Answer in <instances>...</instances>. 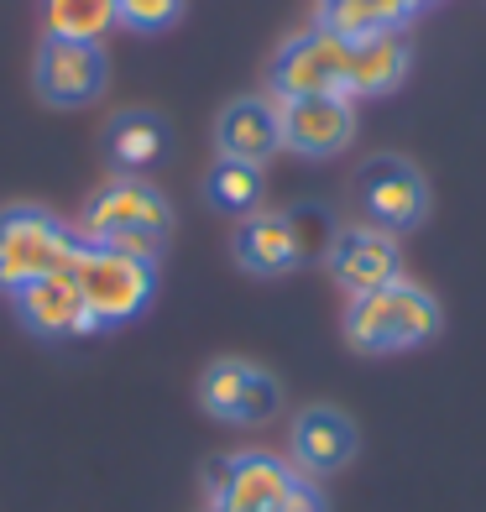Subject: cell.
<instances>
[{"mask_svg":"<svg viewBox=\"0 0 486 512\" xmlns=\"http://www.w3.org/2000/svg\"><path fill=\"white\" fill-rule=\"evenodd\" d=\"M356 199H361L366 225L387 230V236L419 230L424 215H429V183H424V173L413 168L408 157H398V152H377V157L361 162Z\"/></svg>","mask_w":486,"mask_h":512,"instance_id":"cell-5","label":"cell"},{"mask_svg":"<svg viewBox=\"0 0 486 512\" xmlns=\"http://www.w3.org/2000/svg\"><path fill=\"white\" fill-rule=\"evenodd\" d=\"M204 194H210V204L225 209V215H251V209L262 204V168L220 157L210 168V178H204Z\"/></svg>","mask_w":486,"mask_h":512,"instance_id":"cell-20","label":"cell"},{"mask_svg":"<svg viewBox=\"0 0 486 512\" xmlns=\"http://www.w3.org/2000/svg\"><path fill=\"white\" fill-rule=\"evenodd\" d=\"M288 215H293V230H298V246H304V267H309V262H319V256L330 251V241H335V230H340V225H335L330 215H324L319 204L288 209Z\"/></svg>","mask_w":486,"mask_h":512,"instance_id":"cell-22","label":"cell"},{"mask_svg":"<svg viewBox=\"0 0 486 512\" xmlns=\"http://www.w3.org/2000/svg\"><path fill=\"white\" fill-rule=\"evenodd\" d=\"M11 314L27 324L32 335L42 340H79V335H100L95 314L84 309V298L74 288V277L58 272V277H42V283H27L11 293Z\"/></svg>","mask_w":486,"mask_h":512,"instance_id":"cell-13","label":"cell"},{"mask_svg":"<svg viewBox=\"0 0 486 512\" xmlns=\"http://www.w3.org/2000/svg\"><path fill=\"white\" fill-rule=\"evenodd\" d=\"M48 37L63 42H100L115 27V0H42Z\"/></svg>","mask_w":486,"mask_h":512,"instance_id":"cell-19","label":"cell"},{"mask_svg":"<svg viewBox=\"0 0 486 512\" xmlns=\"http://www.w3.org/2000/svg\"><path fill=\"white\" fill-rule=\"evenodd\" d=\"M230 251H236V267L251 277H288L304 267V246H298L288 209H251V215H241Z\"/></svg>","mask_w":486,"mask_h":512,"instance_id":"cell-14","label":"cell"},{"mask_svg":"<svg viewBox=\"0 0 486 512\" xmlns=\"http://www.w3.org/2000/svg\"><path fill=\"white\" fill-rule=\"evenodd\" d=\"M419 6L429 0H319V27L345 42H361L377 32H403Z\"/></svg>","mask_w":486,"mask_h":512,"instance_id":"cell-17","label":"cell"},{"mask_svg":"<svg viewBox=\"0 0 486 512\" xmlns=\"http://www.w3.org/2000/svg\"><path fill=\"white\" fill-rule=\"evenodd\" d=\"M267 512H319V492L309 481H298V492L283 502V507H267Z\"/></svg>","mask_w":486,"mask_h":512,"instance_id":"cell-23","label":"cell"},{"mask_svg":"<svg viewBox=\"0 0 486 512\" xmlns=\"http://www.w3.org/2000/svg\"><path fill=\"white\" fill-rule=\"evenodd\" d=\"M288 450H293V471L304 481L319 476H335L356 460L361 450V434L351 424V413L335 408V403H314L293 418V434H288Z\"/></svg>","mask_w":486,"mask_h":512,"instance_id":"cell-12","label":"cell"},{"mask_svg":"<svg viewBox=\"0 0 486 512\" xmlns=\"http://www.w3.org/2000/svg\"><path fill=\"white\" fill-rule=\"evenodd\" d=\"M178 16H183V0H115V27H126V32H168L178 27Z\"/></svg>","mask_w":486,"mask_h":512,"instance_id":"cell-21","label":"cell"},{"mask_svg":"<svg viewBox=\"0 0 486 512\" xmlns=\"http://www.w3.org/2000/svg\"><path fill=\"white\" fill-rule=\"evenodd\" d=\"M215 152L225 162H251L262 168L267 157L283 152V126H277V100L267 95H241L220 110L215 121Z\"/></svg>","mask_w":486,"mask_h":512,"instance_id":"cell-15","label":"cell"},{"mask_svg":"<svg viewBox=\"0 0 486 512\" xmlns=\"http://www.w3.org/2000/svg\"><path fill=\"white\" fill-rule=\"evenodd\" d=\"M324 272L340 293H372V288H387L403 277V246L398 236H387L377 225H340L330 251H324Z\"/></svg>","mask_w":486,"mask_h":512,"instance_id":"cell-10","label":"cell"},{"mask_svg":"<svg viewBox=\"0 0 486 512\" xmlns=\"http://www.w3.org/2000/svg\"><path fill=\"white\" fill-rule=\"evenodd\" d=\"M32 84L37 100H48L58 110H79L95 105L110 84V58L100 42H63V37H42L37 63H32Z\"/></svg>","mask_w":486,"mask_h":512,"instance_id":"cell-9","label":"cell"},{"mask_svg":"<svg viewBox=\"0 0 486 512\" xmlns=\"http://www.w3.org/2000/svg\"><path fill=\"white\" fill-rule=\"evenodd\" d=\"M298 476L288 460L246 450V455H225L204 471V486H210V512H267L283 507L298 492Z\"/></svg>","mask_w":486,"mask_h":512,"instance_id":"cell-7","label":"cell"},{"mask_svg":"<svg viewBox=\"0 0 486 512\" xmlns=\"http://www.w3.org/2000/svg\"><path fill=\"white\" fill-rule=\"evenodd\" d=\"M84 236L74 225H63L58 215L37 204H11L0 209V293H16L42 277H58L79 262Z\"/></svg>","mask_w":486,"mask_h":512,"instance_id":"cell-3","label":"cell"},{"mask_svg":"<svg viewBox=\"0 0 486 512\" xmlns=\"http://www.w3.org/2000/svg\"><path fill=\"white\" fill-rule=\"evenodd\" d=\"M267 79H272V100L345 95V79H351V42L324 32V27H309V32H298L277 48Z\"/></svg>","mask_w":486,"mask_h":512,"instance_id":"cell-6","label":"cell"},{"mask_svg":"<svg viewBox=\"0 0 486 512\" xmlns=\"http://www.w3.org/2000/svg\"><path fill=\"white\" fill-rule=\"evenodd\" d=\"M68 277H74L84 309L95 314L100 330L142 319L157 298V262L131 256V251H105V246H89V241L79 251V262L68 267Z\"/></svg>","mask_w":486,"mask_h":512,"instance_id":"cell-4","label":"cell"},{"mask_svg":"<svg viewBox=\"0 0 486 512\" xmlns=\"http://www.w3.org/2000/svg\"><path fill=\"white\" fill-rule=\"evenodd\" d=\"M204 512H210V507H204Z\"/></svg>","mask_w":486,"mask_h":512,"instance_id":"cell-24","label":"cell"},{"mask_svg":"<svg viewBox=\"0 0 486 512\" xmlns=\"http://www.w3.org/2000/svg\"><path fill=\"white\" fill-rule=\"evenodd\" d=\"M345 345L356 356H403V351H419L439 335V304L434 293L398 277L387 288L372 293H356L345 304Z\"/></svg>","mask_w":486,"mask_h":512,"instance_id":"cell-2","label":"cell"},{"mask_svg":"<svg viewBox=\"0 0 486 512\" xmlns=\"http://www.w3.org/2000/svg\"><path fill=\"white\" fill-rule=\"evenodd\" d=\"M413 68V48L403 32H377L351 42V79H345V95L351 100H377L392 95Z\"/></svg>","mask_w":486,"mask_h":512,"instance_id":"cell-16","label":"cell"},{"mask_svg":"<svg viewBox=\"0 0 486 512\" xmlns=\"http://www.w3.org/2000/svg\"><path fill=\"white\" fill-rule=\"evenodd\" d=\"M79 236L89 246L131 251V256L157 262L162 246H168V236H173V204H168V194H162L157 183L115 173L79 215Z\"/></svg>","mask_w":486,"mask_h":512,"instance_id":"cell-1","label":"cell"},{"mask_svg":"<svg viewBox=\"0 0 486 512\" xmlns=\"http://www.w3.org/2000/svg\"><path fill=\"white\" fill-rule=\"evenodd\" d=\"M199 408L220 424H267L283 408V387L267 366L246 356H220L199 377Z\"/></svg>","mask_w":486,"mask_h":512,"instance_id":"cell-8","label":"cell"},{"mask_svg":"<svg viewBox=\"0 0 486 512\" xmlns=\"http://www.w3.org/2000/svg\"><path fill=\"white\" fill-rule=\"evenodd\" d=\"M105 152H110L115 168L136 178L168 152V126H162V115H152V110H121L105 126Z\"/></svg>","mask_w":486,"mask_h":512,"instance_id":"cell-18","label":"cell"},{"mask_svg":"<svg viewBox=\"0 0 486 512\" xmlns=\"http://www.w3.org/2000/svg\"><path fill=\"white\" fill-rule=\"evenodd\" d=\"M277 126L283 147L298 157H340L356 142V100L345 95H304V100H277Z\"/></svg>","mask_w":486,"mask_h":512,"instance_id":"cell-11","label":"cell"}]
</instances>
